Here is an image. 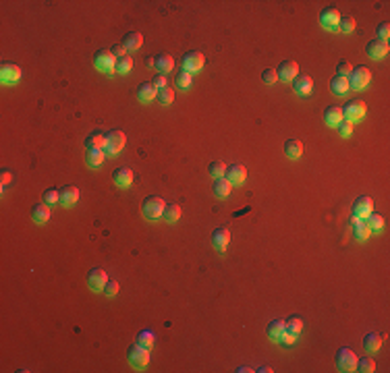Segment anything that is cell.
I'll list each match as a JSON object with an SVG mask.
<instances>
[{"instance_id":"49","label":"cell","mask_w":390,"mask_h":373,"mask_svg":"<svg viewBox=\"0 0 390 373\" xmlns=\"http://www.w3.org/2000/svg\"><path fill=\"white\" fill-rule=\"evenodd\" d=\"M152 83H154V87H156V89H164V87H168V85H166V77L162 75V73H156V75H154Z\"/></svg>"},{"instance_id":"20","label":"cell","mask_w":390,"mask_h":373,"mask_svg":"<svg viewBox=\"0 0 390 373\" xmlns=\"http://www.w3.org/2000/svg\"><path fill=\"white\" fill-rule=\"evenodd\" d=\"M123 46H125V50H139L141 48V44H143V35L139 33V31H129V33H125L123 35V42H121Z\"/></svg>"},{"instance_id":"25","label":"cell","mask_w":390,"mask_h":373,"mask_svg":"<svg viewBox=\"0 0 390 373\" xmlns=\"http://www.w3.org/2000/svg\"><path fill=\"white\" fill-rule=\"evenodd\" d=\"M282 332H284V321H280V319L270 321L268 328H266V334H268V338H270L272 342H280Z\"/></svg>"},{"instance_id":"36","label":"cell","mask_w":390,"mask_h":373,"mask_svg":"<svg viewBox=\"0 0 390 373\" xmlns=\"http://www.w3.org/2000/svg\"><path fill=\"white\" fill-rule=\"evenodd\" d=\"M301 328H303V321H301L297 315L284 319V332H293V334H299Z\"/></svg>"},{"instance_id":"6","label":"cell","mask_w":390,"mask_h":373,"mask_svg":"<svg viewBox=\"0 0 390 373\" xmlns=\"http://www.w3.org/2000/svg\"><path fill=\"white\" fill-rule=\"evenodd\" d=\"M336 367L338 371H345V373H351L357 369V357L353 351L349 349H341L336 353Z\"/></svg>"},{"instance_id":"54","label":"cell","mask_w":390,"mask_h":373,"mask_svg":"<svg viewBox=\"0 0 390 373\" xmlns=\"http://www.w3.org/2000/svg\"><path fill=\"white\" fill-rule=\"evenodd\" d=\"M258 371H260V373H270L272 369H270V367H261V369H258Z\"/></svg>"},{"instance_id":"40","label":"cell","mask_w":390,"mask_h":373,"mask_svg":"<svg viewBox=\"0 0 390 373\" xmlns=\"http://www.w3.org/2000/svg\"><path fill=\"white\" fill-rule=\"evenodd\" d=\"M374 369H376V363H374V359H370V357L357 359V369H355V371H361V373H372Z\"/></svg>"},{"instance_id":"1","label":"cell","mask_w":390,"mask_h":373,"mask_svg":"<svg viewBox=\"0 0 390 373\" xmlns=\"http://www.w3.org/2000/svg\"><path fill=\"white\" fill-rule=\"evenodd\" d=\"M366 102L363 100H349L345 108H343V119L349 121V123H359L363 117H366Z\"/></svg>"},{"instance_id":"11","label":"cell","mask_w":390,"mask_h":373,"mask_svg":"<svg viewBox=\"0 0 390 373\" xmlns=\"http://www.w3.org/2000/svg\"><path fill=\"white\" fill-rule=\"evenodd\" d=\"M299 73V64L295 60H282L276 69V75H278L280 81H293Z\"/></svg>"},{"instance_id":"23","label":"cell","mask_w":390,"mask_h":373,"mask_svg":"<svg viewBox=\"0 0 390 373\" xmlns=\"http://www.w3.org/2000/svg\"><path fill=\"white\" fill-rule=\"evenodd\" d=\"M156 94H158V89L154 87L152 81H145V83H141L139 87H137V100L139 102H152L156 98Z\"/></svg>"},{"instance_id":"27","label":"cell","mask_w":390,"mask_h":373,"mask_svg":"<svg viewBox=\"0 0 390 373\" xmlns=\"http://www.w3.org/2000/svg\"><path fill=\"white\" fill-rule=\"evenodd\" d=\"M154 67H156V71H160L162 75H164V73L172 71V67H174V58H172L170 54H158V56L154 58Z\"/></svg>"},{"instance_id":"34","label":"cell","mask_w":390,"mask_h":373,"mask_svg":"<svg viewBox=\"0 0 390 373\" xmlns=\"http://www.w3.org/2000/svg\"><path fill=\"white\" fill-rule=\"evenodd\" d=\"M353 235H355V239H359V241H366V239L370 237V228H368V224L363 222V220H357V222L353 224Z\"/></svg>"},{"instance_id":"16","label":"cell","mask_w":390,"mask_h":373,"mask_svg":"<svg viewBox=\"0 0 390 373\" xmlns=\"http://www.w3.org/2000/svg\"><path fill=\"white\" fill-rule=\"evenodd\" d=\"M224 178H229L233 185H241V183H245V178H247L245 166H241V164H231L229 168H226V172H224Z\"/></svg>"},{"instance_id":"52","label":"cell","mask_w":390,"mask_h":373,"mask_svg":"<svg viewBox=\"0 0 390 373\" xmlns=\"http://www.w3.org/2000/svg\"><path fill=\"white\" fill-rule=\"evenodd\" d=\"M0 183H2V187H6V185L10 183V172H8L6 168L2 170V176H0Z\"/></svg>"},{"instance_id":"50","label":"cell","mask_w":390,"mask_h":373,"mask_svg":"<svg viewBox=\"0 0 390 373\" xmlns=\"http://www.w3.org/2000/svg\"><path fill=\"white\" fill-rule=\"evenodd\" d=\"M110 52L115 54L117 58H123V56H127V50H125V46H123V44H115V46L110 48Z\"/></svg>"},{"instance_id":"48","label":"cell","mask_w":390,"mask_h":373,"mask_svg":"<svg viewBox=\"0 0 390 373\" xmlns=\"http://www.w3.org/2000/svg\"><path fill=\"white\" fill-rule=\"evenodd\" d=\"M106 297H115V294L119 292V282H115V280H110V282H106V286H104V290H102Z\"/></svg>"},{"instance_id":"29","label":"cell","mask_w":390,"mask_h":373,"mask_svg":"<svg viewBox=\"0 0 390 373\" xmlns=\"http://www.w3.org/2000/svg\"><path fill=\"white\" fill-rule=\"evenodd\" d=\"M104 149L102 147H90L87 149V153H85V160H87V164L90 166H100L104 162Z\"/></svg>"},{"instance_id":"38","label":"cell","mask_w":390,"mask_h":373,"mask_svg":"<svg viewBox=\"0 0 390 373\" xmlns=\"http://www.w3.org/2000/svg\"><path fill=\"white\" fill-rule=\"evenodd\" d=\"M137 344L145 346V349H152V344H154V332L141 330L139 334H137Z\"/></svg>"},{"instance_id":"2","label":"cell","mask_w":390,"mask_h":373,"mask_svg":"<svg viewBox=\"0 0 390 373\" xmlns=\"http://www.w3.org/2000/svg\"><path fill=\"white\" fill-rule=\"evenodd\" d=\"M149 349H145V346L141 344H131L129 349H127V359H129V363L135 367V369H143L147 367L149 363Z\"/></svg>"},{"instance_id":"8","label":"cell","mask_w":390,"mask_h":373,"mask_svg":"<svg viewBox=\"0 0 390 373\" xmlns=\"http://www.w3.org/2000/svg\"><path fill=\"white\" fill-rule=\"evenodd\" d=\"M204 62H206V60H204V54H201V52H195V50L187 52V54L183 56V60H181L183 71H187V73H197V71H201Z\"/></svg>"},{"instance_id":"12","label":"cell","mask_w":390,"mask_h":373,"mask_svg":"<svg viewBox=\"0 0 390 373\" xmlns=\"http://www.w3.org/2000/svg\"><path fill=\"white\" fill-rule=\"evenodd\" d=\"M106 282H108V278H106L104 269H100V267L90 269V274H87V286H90L92 290H104Z\"/></svg>"},{"instance_id":"4","label":"cell","mask_w":390,"mask_h":373,"mask_svg":"<svg viewBox=\"0 0 390 373\" xmlns=\"http://www.w3.org/2000/svg\"><path fill=\"white\" fill-rule=\"evenodd\" d=\"M347 81H349V89H363L372 81V73L368 67H357L347 75Z\"/></svg>"},{"instance_id":"13","label":"cell","mask_w":390,"mask_h":373,"mask_svg":"<svg viewBox=\"0 0 390 373\" xmlns=\"http://www.w3.org/2000/svg\"><path fill=\"white\" fill-rule=\"evenodd\" d=\"M112 181H115L117 187L127 189L133 183V170L129 168V166H121V168H117L115 172H112Z\"/></svg>"},{"instance_id":"17","label":"cell","mask_w":390,"mask_h":373,"mask_svg":"<svg viewBox=\"0 0 390 373\" xmlns=\"http://www.w3.org/2000/svg\"><path fill=\"white\" fill-rule=\"evenodd\" d=\"M0 77H2V83H15L21 79V67L12 62H4L0 69Z\"/></svg>"},{"instance_id":"3","label":"cell","mask_w":390,"mask_h":373,"mask_svg":"<svg viewBox=\"0 0 390 373\" xmlns=\"http://www.w3.org/2000/svg\"><path fill=\"white\" fill-rule=\"evenodd\" d=\"M164 208H166L164 199L152 195V197H145V199H143V203H141V214H143L145 218H149V220H156V218L162 216Z\"/></svg>"},{"instance_id":"15","label":"cell","mask_w":390,"mask_h":373,"mask_svg":"<svg viewBox=\"0 0 390 373\" xmlns=\"http://www.w3.org/2000/svg\"><path fill=\"white\" fill-rule=\"evenodd\" d=\"M366 54L370 56V58H374V60H378V58H384L386 54H388V44L386 42H382V40H372V42H368V46H366Z\"/></svg>"},{"instance_id":"47","label":"cell","mask_w":390,"mask_h":373,"mask_svg":"<svg viewBox=\"0 0 390 373\" xmlns=\"http://www.w3.org/2000/svg\"><path fill=\"white\" fill-rule=\"evenodd\" d=\"M351 71H353V67H351V62H349V60H341V62L336 64V75L347 77Z\"/></svg>"},{"instance_id":"33","label":"cell","mask_w":390,"mask_h":373,"mask_svg":"<svg viewBox=\"0 0 390 373\" xmlns=\"http://www.w3.org/2000/svg\"><path fill=\"white\" fill-rule=\"evenodd\" d=\"M131 69H133V58H131V56H123V58H117V67H115V71H117V73H121V75H127Z\"/></svg>"},{"instance_id":"32","label":"cell","mask_w":390,"mask_h":373,"mask_svg":"<svg viewBox=\"0 0 390 373\" xmlns=\"http://www.w3.org/2000/svg\"><path fill=\"white\" fill-rule=\"evenodd\" d=\"M162 216H164L166 222H177L179 218H181V208H179L177 203H166V208H164V212H162Z\"/></svg>"},{"instance_id":"9","label":"cell","mask_w":390,"mask_h":373,"mask_svg":"<svg viewBox=\"0 0 390 373\" xmlns=\"http://www.w3.org/2000/svg\"><path fill=\"white\" fill-rule=\"evenodd\" d=\"M338 21H341V12L334 6H328L320 12V25L324 29H336L338 27Z\"/></svg>"},{"instance_id":"43","label":"cell","mask_w":390,"mask_h":373,"mask_svg":"<svg viewBox=\"0 0 390 373\" xmlns=\"http://www.w3.org/2000/svg\"><path fill=\"white\" fill-rule=\"evenodd\" d=\"M174 83H177V87H181V89H187V87L191 85V73L179 71L177 77H174Z\"/></svg>"},{"instance_id":"21","label":"cell","mask_w":390,"mask_h":373,"mask_svg":"<svg viewBox=\"0 0 390 373\" xmlns=\"http://www.w3.org/2000/svg\"><path fill=\"white\" fill-rule=\"evenodd\" d=\"M77 199H79V189H77V187L65 185V187L60 189V203H62V205L71 208L73 203H77Z\"/></svg>"},{"instance_id":"24","label":"cell","mask_w":390,"mask_h":373,"mask_svg":"<svg viewBox=\"0 0 390 373\" xmlns=\"http://www.w3.org/2000/svg\"><path fill=\"white\" fill-rule=\"evenodd\" d=\"M284 153L288 160H299L301 153H303V143L299 139H288L284 143Z\"/></svg>"},{"instance_id":"19","label":"cell","mask_w":390,"mask_h":373,"mask_svg":"<svg viewBox=\"0 0 390 373\" xmlns=\"http://www.w3.org/2000/svg\"><path fill=\"white\" fill-rule=\"evenodd\" d=\"M212 191H214V195H216V197H229L231 191H233V183L229 181V178H224V176L214 178Z\"/></svg>"},{"instance_id":"39","label":"cell","mask_w":390,"mask_h":373,"mask_svg":"<svg viewBox=\"0 0 390 373\" xmlns=\"http://www.w3.org/2000/svg\"><path fill=\"white\" fill-rule=\"evenodd\" d=\"M156 100L160 102V104H164V106H168V104H172V100H174V92L170 87H164V89H158V94H156Z\"/></svg>"},{"instance_id":"10","label":"cell","mask_w":390,"mask_h":373,"mask_svg":"<svg viewBox=\"0 0 390 373\" xmlns=\"http://www.w3.org/2000/svg\"><path fill=\"white\" fill-rule=\"evenodd\" d=\"M229 243H231V230L229 228L220 226V228H216L212 233V247L216 249L218 253H222L226 247H229Z\"/></svg>"},{"instance_id":"30","label":"cell","mask_w":390,"mask_h":373,"mask_svg":"<svg viewBox=\"0 0 390 373\" xmlns=\"http://www.w3.org/2000/svg\"><path fill=\"white\" fill-rule=\"evenodd\" d=\"M380 346H382V336H378V334H368L363 338V349L368 353H378Z\"/></svg>"},{"instance_id":"26","label":"cell","mask_w":390,"mask_h":373,"mask_svg":"<svg viewBox=\"0 0 390 373\" xmlns=\"http://www.w3.org/2000/svg\"><path fill=\"white\" fill-rule=\"evenodd\" d=\"M324 121L328 126H336L338 123L343 121V108H338V106H330V108H326L324 110Z\"/></svg>"},{"instance_id":"44","label":"cell","mask_w":390,"mask_h":373,"mask_svg":"<svg viewBox=\"0 0 390 373\" xmlns=\"http://www.w3.org/2000/svg\"><path fill=\"white\" fill-rule=\"evenodd\" d=\"M336 131L341 133V137H351V133H353V123H349V121H341L336 124Z\"/></svg>"},{"instance_id":"51","label":"cell","mask_w":390,"mask_h":373,"mask_svg":"<svg viewBox=\"0 0 390 373\" xmlns=\"http://www.w3.org/2000/svg\"><path fill=\"white\" fill-rule=\"evenodd\" d=\"M295 338H297V334H293V332H282L280 342H284V344H293V342H295Z\"/></svg>"},{"instance_id":"7","label":"cell","mask_w":390,"mask_h":373,"mask_svg":"<svg viewBox=\"0 0 390 373\" xmlns=\"http://www.w3.org/2000/svg\"><path fill=\"white\" fill-rule=\"evenodd\" d=\"M125 141H127V137H125L123 131H110V133H106L104 151L110 153V156H117V153L125 147Z\"/></svg>"},{"instance_id":"14","label":"cell","mask_w":390,"mask_h":373,"mask_svg":"<svg viewBox=\"0 0 390 373\" xmlns=\"http://www.w3.org/2000/svg\"><path fill=\"white\" fill-rule=\"evenodd\" d=\"M372 208H374V203H372V199L368 195L359 197L353 203V218H357V220H363V218H368L372 214Z\"/></svg>"},{"instance_id":"42","label":"cell","mask_w":390,"mask_h":373,"mask_svg":"<svg viewBox=\"0 0 390 373\" xmlns=\"http://www.w3.org/2000/svg\"><path fill=\"white\" fill-rule=\"evenodd\" d=\"M336 29H341L343 33H351L355 29V19L351 17V15H345V19L341 17V21H338V27Z\"/></svg>"},{"instance_id":"46","label":"cell","mask_w":390,"mask_h":373,"mask_svg":"<svg viewBox=\"0 0 390 373\" xmlns=\"http://www.w3.org/2000/svg\"><path fill=\"white\" fill-rule=\"evenodd\" d=\"M376 33H378V40H382V42L388 44V37H390V23H388V21L380 23L378 29H376Z\"/></svg>"},{"instance_id":"22","label":"cell","mask_w":390,"mask_h":373,"mask_svg":"<svg viewBox=\"0 0 390 373\" xmlns=\"http://www.w3.org/2000/svg\"><path fill=\"white\" fill-rule=\"evenodd\" d=\"M31 220L37 224H44L50 220V205L46 203H35L31 208Z\"/></svg>"},{"instance_id":"45","label":"cell","mask_w":390,"mask_h":373,"mask_svg":"<svg viewBox=\"0 0 390 373\" xmlns=\"http://www.w3.org/2000/svg\"><path fill=\"white\" fill-rule=\"evenodd\" d=\"M261 81L266 83V85H274L276 81H278V75H276V69H266V71H261Z\"/></svg>"},{"instance_id":"18","label":"cell","mask_w":390,"mask_h":373,"mask_svg":"<svg viewBox=\"0 0 390 373\" xmlns=\"http://www.w3.org/2000/svg\"><path fill=\"white\" fill-rule=\"evenodd\" d=\"M293 89H295V94H299V96L311 94V89H313L311 77H307V75H297L295 79H293Z\"/></svg>"},{"instance_id":"28","label":"cell","mask_w":390,"mask_h":373,"mask_svg":"<svg viewBox=\"0 0 390 373\" xmlns=\"http://www.w3.org/2000/svg\"><path fill=\"white\" fill-rule=\"evenodd\" d=\"M330 87H332V94H334V96H345V94L349 92V81H347V77H341V75L332 77Z\"/></svg>"},{"instance_id":"5","label":"cell","mask_w":390,"mask_h":373,"mask_svg":"<svg viewBox=\"0 0 390 373\" xmlns=\"http://www.w3.org/2000/svg\"><path fill=\"white\" fill-rule=\"evenodd\" d=\"M94 64L98 71L102 73H110L112 69L117 67V56L110 52V48H104V50H98L94 54Z\"/></svg>"},{"instance_id":"41","label":"cell","mask_w":390,"mask_h":373,"mask_svg":"<svg viewBox=\"0 0 390 373\" xmlns=\"http://www.w3.org/2000/svg\"><path fill=\"white\" fill-rule=\"evenodd\" d=\"M42 199H44L46 205H56V203L60 201V191H56V189H48V191L42 193Z\"/></svg>"},{"instance_id":"53","label":"cell","mask_w":390,"mask_h":373,"mask_svg":"<svg viewBox=\"0 0 390 373\" xmlns=\"http://www.w3.org/2000/svg\"><path fill=\"white\" fill-rule=\"evenodd\" d=\"M249 371H251L249 367H239V369H237V373H249Z\"/></svg>"},{"instance_id":"37","label":"cell","mask_w":390,"mask_h":373,"mask_svg":"<svg viewBox=\"0 0 390 373\" xmlns=\"http://www.w3.org/2000/svg\"><path fill=\"white\" fill-rule=\"evenodd\" d=\"M208 172H210V176H214V178H220V176H224V172H226V166H224V162H220V160H214V162H210V166H208Z\"/></svg>"},{"instance_id":"31","label":"cell","mask_w":390,"mask_h":373,"mask_svg":"<svg viewBox=\"0 0 390 373\" xmlns=\"http://www.w3.org/2000/svg\"><path fill=\"white\" fill-rule=\"evenodd\" d=\"M104 143H106V135L100 133V131L90 133V135H87V139H85L87 149H90V147H102V149H104Z\"/></svg>"},{"instance_id":"35","label":"cell","mask_w":390,"mask_h":373,"mask_svg":"<svg viewBox=\"0 0 390 373\" xmlns=\"http://www.w3.org/2000/svg\"><path fill=\"white\" fill-rule=\"evenodd\" d=\"M363 222L368 224L370 230H380L384 226V218L380 214H370L368 218H363Z\"/></svg>"}]
</instances>
